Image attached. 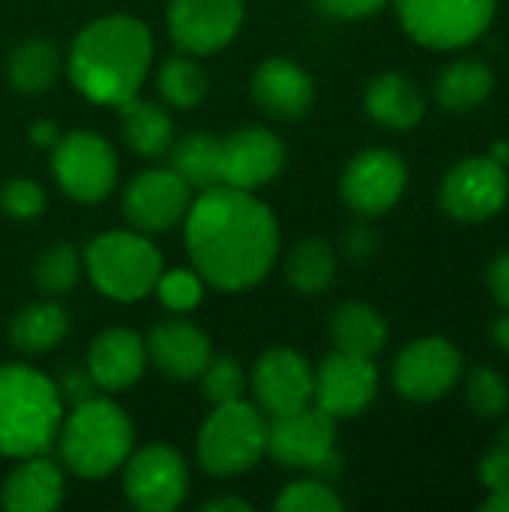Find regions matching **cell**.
I'll return each instance as SVG.
<instances>
[{"instance_id":"cell-1","label":"cell","mask_w":509,"mask_h":512,"mask_svg":"<svg viewBox=\"0 0 509 512\" xmlns=\"http://www.w3.org/2000/svg\"><path fill=\"white\" fill-rule=\"evenodd\" d=\"M183 225L192 270L219 291L258 285L279 255L276 216L252 192L234 186L204 189Z\"/></svg>"},{"instance_id":"cell-2","label":"cell","mask_w":509,"mask_h":512,"mask_svg":"<svg viewBox=\"0 0 509 512\" xmlns=\"http://www.w3.org/2000/svg\"><path fill=\"white\" fill-rule=\"evenodd\" d=\"M153 36L132 15H105L90 21L72 42L66 69L81 96L99 105L123 108L147 78Z\"/></svg>"},{"instance_id":"cell-3","label":"cell","mask_w":509,"mask_h":512,"mask_svg":"<svg viewBox=\"0 0 509 512\" xmlns=\"http://www.w3.org/2000/svg\"><path fill=\"white\" fill-rule=\"evenodd\" d=\"M63 423L57 384L24 363L0 366V456L30 459L48 453Z\"/></svg>"},{"instance_id":"cell-4","label":"cell","mask_w":509,"mask_h":512,"mask_svg":"<svg viewBox=\"0 0 509 512\" xmlns=\"http://www.w3.org/2000/svg\"><path fill=\"white\" fill-rule=\"evenodd\" d=\"M135 429L129 414L102 396H93L81 405H72L63 414L57 447L63 465L84 480H102L114 474L132 453Z\"/></svg>"},{"instance_id":"cell-5","label":"cell","mask_w":509,"mask_h":512,"mask_svg":"<svg viewBox=\"0 0 509 512\" xmlns=\"http://www.w3.org/2000/svg\"><path fill=\"white\" fill-rule=\"evenodd\" d=\"M84 267L93 288L114 303H138L162 276V255L141 231H108L87 243Z\"/></svg>"},{"instance_id":"cell-6","label":"cell","mask_w":509,"mask_h":512,"mask_svg":"<svg viewBox=\"0 0 509 512\" xmlns=\"http://www.w3.org/2000/svg\"><path fill=\"white\" fill-rule=\"evenodd\" d=\"M267 453V420L246 399L222 402L198 432V465L210 477H237L252 471Z\"/></svg>"},{"instance_id":"cell-7","label":"cell","mask_w":509,"mask_h":512,"mask_svg":"<svg viewBox=\"0 0 509 512\" xmlns=\"http://www.w3.org/2000/svg\"><path fill=\"white\" fill-rule=\"evenodd\" d=\"M396 12L414 42L450 51L471 45L489 30L495 0H396Z\"/></svg>"},{"instance_id":"cell-8","label":"cell","mask_w":509,"mask_h":512,"mask_svg":"<svg viewBox=\"0 0 509 512\" xmlns=\"http://www.w3.org/2000/svg\"><path fill=\"white\" fill-rule=\"evenodd\" d=\"M51 171L72 201L99 204L117 186V153L102 135L75 129L51 147Z\"/></svg>"},{"instance_id":"cell-9","label":"cell","mask_w":509,"mask_h":512,"mask_svg":"<svg viewBox=\"0 0 509 512\" xmlns=\"http://www.w3.org/2000/svg\"><path fill=\"white\" fill-rule=\"evenodd\" d=\"M123 492L141 512H171L186 501L189 468L168 444H150L123 462Z\"/></svg>"},{"instance_id":"cell-10","label":"cell","mask_w":509,"mask_h":512,"mask_svg":"<svg viewBox=\"0 0 509 512\" xmlns=\"http://www.w3.org/2000/svg\"><path fill=\"white\" fill-rule=\"evenodd\" d=\"M192 207V186L177 177L171 168H147L138 171L120 198V210L126 222L141 234L171 231L186 219Z\"/></svg>"},{"instance_id":"cell-11","label":"cell","mask_w":509,"mask_h":512,"mask_svg":"<svg viewBox=\"0 0 509 512\" xmlns=\"http://www.w3.org/2000/svg\"><path fill=\"white\" fill-rule=\"evenodd\" d=\"M465 357L444 336L411 342L393 363V387L408 402H435L462 378Z\"/></svg>"},{"instance_id":"cell-12","label":"cell","mask_w":509,"mask_h":512,"mask_svg":"<svg viewBox=\"0 0 509 512\" xmlns=\"http://www.w3.org/2000/svg\"><path fill=\"white\" fill-rule=\"evenodd\" d=\"M507 168L492 156H474L459 162L441 183L438 201L447 216L459 222H483L507 207Z\"/></svg>"},{"instance_id":"cell-13","label":"cell","mask_w":509,"mask_h":512,"mask_svg":"<svg viewBox=\"0 0 509 512\" xmlns=\"http://www.w3.org/2000/svg\"><path fill=\"white\" fill-rule=\"evenodd\" d=\"M336 450V417L318 405L270 417L267 423V456L282 468L312 471Z\"/></svg>"},{"instance_id":"cell-14","label":"cell","mask_w":509,"mask_h":512,"mask_svg":"<svg viewBox=\"0 0 509 512\" xmlns=\"http://www.w3.org/2000/svg\"><path fill=\"white\" fill-rule=\"evenodd\" d=\"M243 0H168V33L186 54H213L243 27Z\"/></svg>"},{"instance_id":"cell-15","label":"cell","mask_w":509,"mask_h":512,"mask_svg":"<svg viewBox=\"0 0 509 512\" xmlns=\"http://www.w3.org/2000/svg\"><path fill=\"white\" fill-rule=\"evenodd\" d=\"M408 186V168L399 153L375 147L357 153L342 171V198L360 216H381L402 198Z\"/></svg>"},{"instance_id":"cell-16","label":"cell","mask_w":509,"mask_h":512,"mask_svg":"<svg viewBox=\"0 0 509 512\" xmlns=\"http://www.w3.org/2000/svg\"><path fill=\"white\" fill-rule=\"evenodd\" d=\"M285 159H288V150L276 132L264 126L237 129L228 138H222V153H219L222 186L255 192L282 174Z\"/></svg>"},{"instance_id":"cell-17","label":"cell","mask_w":509,"mask_h":512,"mask_svg":"<svg viewBox=\"0 0 509 512\" xmlns=\"http://www.w3.org/2000/svg\"><path fill=\"white\" fill-rule=\"evenodd\" d=\"M252 393L267 417H282L312 405L315 372L309 360L291 348H267L252 369Z\"/></svg>"},{"instance_id":"cell-18","label":"cell","mask_w":509,"mask_h":512,"mask_svg":"<svg viewBox=\"0 0 509 512\" xmlns=\"http://www.w3.org/2000/svg\"><path fill=\"white\" fill-rule=\"evenodd\" d=\"M378 393V369L369 357L333 351L315 372L312 402L336 420L363 414Z\"/></svg>"},{"instance_id":"cell-19","label":"cell","mask_w":509,"mask_h":512,"mask_svg":"<svg viewBox=\"0 0 509 512\" xmlns=\"http://www.w3.org/2000/svg\"><path fill=\"white\" fill-rule=\"evenodd\" d=\"M144 348L156 372L171 381H195L213 360L210 336L183 318L159 321L144 339Z\"/></svg>"},{"instance_id":"cell-20","label":"cell","mask_w":509,"mask_h":512,"mask_svg":"<svg viewBox=\"0 0 509 512\" xmlns=\"http://www.w3.org/2000/svg\"><path fill=\"white\" fill-rule=\"evenodd\" d=\"M252 99L276 120H297L315 102V81L294 60L270 57L252 75Z\"/></svg>"},{"instance_id":"cell-21","label":"cell","mask_w":509,"mask_h":512,"mask_svg":"<svg viewBox=\"0 0 509 512\" xmlns=\"http://www.w3.org/2000/svg\"><path fill=\"white\" fill-rule=\"evenodd\" d=\"M144 369H147V348L135 330L111 327L90 342L87 372L93 375L99 390L105 393L126 390L141 381Z\"/></svg>"},{"instance_id":"cell-22","label":"cell","mask_w":509,"mask_h":512,"mask_svg":"<svg viewBox=\"0 0 509 512\" xmlns=\"http://www.w3.org/2000/svg\"><path fill=\"white\" fill-rule=\"evenodd\" d=\"M66 480L54 459L45 453L21 459L0 489V504L9 512H51L63 504Z\"/></svg>"},{"instance_id":"cell-23","label":"cell","mask_w":509,"mask_h":512,"mask_svg":"<svg viewBox=\"0 0 509 512\" xmlns=\"http://www.w3.org/2000/svg\"><path fill=\"white\" fill-rule=\"evenodd\" d=\"M363 105L375 123H381L393 132L414 129L426 114V99H423L420 87L402 72H384V75L372 78L366 87Z\"/></svg>"},{"instance_id":"cell-24","label":"cell","mask_w":509,"mask_h":512,"mask_svg":"<svg viewBox=\"0 0 509 512\" xmlns=\"http://www.w3.org/2000/svg\"><path fill=\"white\" fill-rule=\"evenodd\" d=\"M330 333L336 351H348L369 360H375V354H381L390 339V327L384 315L360 300H345L342 306H336L330 318Z\"/></svg>"},{"instance_id":"cell-25","label":"cell","mask_w":509,"mask_h":512,"mask_svg":"<svg viewBox=\"0 0 509 512\" xmlns=\"http://www.w3.org/2000/svg\"><path fill=\"white\" fill-rule=\"evenodd\" d=\"M69 333V315L54 300H36L18 309L9 321V342L21 354H45Z\"/></svg>"},{"instance_id":"cell-26","label":"cell","mask_w":509,"mask_h":512,"mask_svg":"<svg viewBox=\"0 0 509 512\" xmlns=\"http://www.w3.org/2000/svg\"><path fill=\"white\" fill-rule=\"evenodd\" d=\"M120 126H123V138L129 144V150L135 156L144 159H156L165 156L171 141H174V120L171 114L147 99H132L120 108Z\"/></svg>"},{"instance_id":"cell-27","label":"cell","mask_w":509,"mask_h":512,"mask_svg":"<svg viewBox=\"0 0 509 512\" xmlns=\"http://www.w3.org/2000/svg\"><path fill=\"white\" fill-rule=\"evenodd\" d=\"M495 90V72L480 60H456L435 78V99L444 111L480 108Z\"/></svg>"},{"instance_id":"cell-28","label":"cell","mask_w":509,"mask_h":512,"mask_svg":"<svg viewBox=\"0 0 509 512\" xmlns=\"http://www.w3.org/2000/svg\"><path fill=\"white\" fill-rule=\"evenodd\" d=\"M6 75L9 84L18 93L36 96L54 87L60 75V51L48 39H24L18 42L6 57Z\"/></svg>"},{"instance_id":"cell-29","label":"cell","mask_w":509,"mask_h":512,"mask_svg":"<svg viewBox=\"0 0 509 512\" xmlns=\"http://www.w3.org/2000/svg\"><path fill=\"white\" fill-rule=\"evenodd\" d=\"M219 153H222V138L210 132H189L180 141H171L168 147V168L183 177L192 189H210L219 186Z\"/></svg>"},{"instance_id":"cell-30","label":"cell","mask_w":509,"mask_h":512,"mask_svg":"<svg viewBox=\"0 0 509 512\" xmlns=\"http://www.w3.org/2000/svg\"><path fill=\"white\" fill-rule=\"evenodd\" d=\"M285 279L294 291H300L306 297H315V294H324L327 288H333V282H336L333 246L321 237L300 240L285 258Z\"/></svg>"},{"instance_id":"cell-31","label":"cell","mask_w":509,"mask_h":512,"mask_svg":"<svg viewBox=\"0 0 509 512\" xmlns=\"http://www.w3.org/2000/svg\"><path fill=\"white\" fill-rule=\"evenodd\" d=\"M156 87H159V96L165 99V105L180 108V111H189V108H195V105L204 102V96L210 90V78H207V72L195 60L168 57L159 66Z\"/></svg>"},{"instance_id":"cell-32","label":"cell","mask_w":509,"mask_h":512,"mask_svg":"<svg viewBox=\"0 0 509 512\" xmlns=\"http://www.w3.org/2000/svg\"><path fill=\"white\" fill-rule=\"evenodd\" d=\"M81 279V258L69 243H51L33 264V282L42 294L60 297L69 294Z\"/></svg>"},{"instance_id":"cell-33","label":"cell","mask_w":509,"mask_h":512,"mask_svg":"<svg viewBox=\"0 0 509 512\" xmlns=\"http://www.w3.org/2000/svg\"><path fill=\"white\" fill-rule=\"evenodd\" d=\"M465 399L471 405V411L477 417L495 420L509 408V384L501 372H495L492 366H477L468 375L465 384Z\"/></svg>"},{"instance_id":"cell-34","label":"cell","mask_w":509,"mask_h":512,"mask_svg":"<svg viewBox=\"0 0 509 512\" xmlns=\"http://www.w3.org/2000/svg\"><path fill=\"white\" fill-rule=\"evenodd\" d=\"M156 297L168 312H192L195 306H201L204 300V279L195 270L177 267V270H162V276L156 279Z\"/></svg>"},{"instance_id":"cell-35","label":"cell","mask_w":509,"mask_h":512,"mask_svg":"<svg viewBox=\"0 0 509 512\" xmlns=\"http://www.w3.org/2000/svg\"><path fill=\"white\" fill-rule=\"evenodd\" d=\"M342 507L345 504L330 489V483L315 480V477L285 486L282 495L276 498V510L279 512H339Z\"/></svg>"},{"instance_id":"cell-36","label":"cell","mask_w":509,"mask_h":512,"mask_svg":"<svg viewBox=\"0 0 509 512\" xmlns=\"http://www.w3.org/2000/svg\"><path fill=\"white\" fill-rule=\"evenodd\" d=\"M198 378H201V393H204V399L213 402V405L243 399L246 375H243V366H240L234 357H213V360L207 363V369H204Z\"/></svg>"},{"instance_id":"cell-37","label":"cell","mask_w":509,"mask_h":512,"mask_svg":"<svg viewBox=\"0 0 509 512\" xmlns=\"http://www.w3.org/2000/svg\"><path fill=\"white\" fill-rule=\"evenodd\" d=\"M0 210L9 219L18 222H30L36 216H42L45 210V192L36 180L30 177H12L9 183H3L0 189Z\"/></svg>"},{"instance_id":"cell-38","label":"cell","mask_w":509,"mask_h":512,"mask_svg":"<svg viewBox=\"0 0 509 512\" xmlns=\"http://www.w3.org/2000/svg\"><path fill=\"white\" fill-rule=\"evenodd\" d=\"M480 483L492 492V489H504L509 486V423L501 429L495 447L483 456L480 462Z\"/></svg>"},{"instance_id":"cell-39","label":"cell","mask_w":509,"mask_h":512,"mask_svg":"<svg viewBox=\"0 0 509 512\" xmlns=\"http://www.w3.org/2000/svg\"><path fill=\"white\" fill-rule=\"evenodd\" d=\"M54 384H57V393H60L63 405H69V408L81 405V402H87V399H93L99 393V387H96L93 375L87 372V366H66Z\"/></svg>"},{"instance_id":"cell-40","label":"cell","mask_w":509,"mask_h":512,"mask_svg":"<svg viewBox=\"0 0 509 512\" xmlns=\"http://www.w3.org/2000/svg\"><path fill=\"white\" fill-rule=\"evenodd\" d=\"M312 3L321 15L336 21H360L378 15L387 6V0H312Z\"/></svg>"},{"instance_id":"cell-41","label":"cell","mask_w":509,"mask_h":512,"mask_svg":"<svg viewBox=\"0 0 509 512\" xmlns=\"http://www.w3.org/2000/svg\"><path fill=\"white\" fill-rule=\"evenodd\" d=\"M345 252H348L354 261H369V258L378 252V237H375V231H369L366 225H354V228L345 234Z\"/></svg>"},{"instance_id":"cell-42","label":"cell","mask_w":509,"mask_h":512,"mask_svg":"<svg viewBox=\"0 0 509 512\" xmlns=\"http://www.w3.org/2000/svg\"><path fill=\"white\" fill-rule=\"evenodd\" d=\"M486 279H489V291L495 294V300H498L504 309H509V252L498 255V258L489 264Z\"/></svg>"},{"instance_id":"cell-43","label":"cell","mask_w":509,"mask_h":512,"mask_svg":"<svg viewBox=\"0 0 509 512\" xmlns=\"http://www.w3.org/2000/svg\"><path fill=\"white\" fill-rule=\"evenodd\" d=\"M27 135H30V141H33L36 147H45V150H51V147L60 141V132H57V126H54L51 120H36V123L27 129Z\"/></svg>"},{"instance_id":"cell-44","label":"cell","mask_w":509,"mask_h":512,"mask_svg":"<svg viewBox=\"0 0 509 512\" xmlns=\"http://www.w3.org/2000/svg\"><path fill=\"white\" fill-rule=\"evenodd\" d=\"M252 504L243 498H213L204 504V512H249Z\"/></svg>"},{"instance_id":"cell-45","label":"cell","mask_w":509,"mask_h":512,"mask_svg":"<svg viewBox=\"0 0 509 512\" xmlns=\"http://www.w3.org/2000/svg\"><path fill=\"white\" fill-rule=\"evenodd\" d=\"M480 510L483 512H509V486H504V489H492V492H489V498L480 504Z\"/></svg>"},{"instance_id":"cell-46","label":"cell","mask_w":509,"mask_h":512,"mask_svg":"<svg viewBox=\"0 0 509 512\" xmlns=\"http://www.w3.org/2000/svg\"><path fill=\"white\" fill-rule=\"evenodd\" d=\"M492 339H495V345H498L501 351H507L509 354V312L504 318H498V321L492 324Z\"/></svg>"},{"instance_id":"cell-47","label":"cell","mask_w":509,"mask_h":512,"mask_svg":"<svg viewBox=\"0 0 509 512\" xmlns=\"http://www.w3.org/2000/svg\"><path fill=\"white\" fill-rule=\"evenodd\" d=\"M492 159H495L498 165H504V168H507V165H509V144H507V141H495V144H492Z\"/></svg>"}]
</instances>
